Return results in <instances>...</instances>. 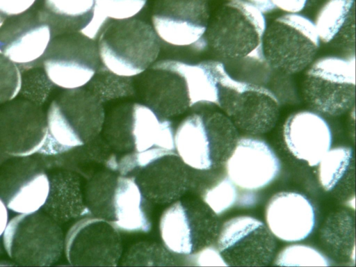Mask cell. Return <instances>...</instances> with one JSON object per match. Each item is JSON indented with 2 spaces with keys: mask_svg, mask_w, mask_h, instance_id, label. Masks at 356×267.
Segmentation results:
<instances>
[{
  "mask_svg": "<svg viewBox=\"0 0 356 267\" xmlns=\"http://www.w3.org/2000/svg\"><path fill=\"white\" fill-rule=\"evenodd\" d=\"M103 129L104 138L113 151L175 149L171 122L145 104L127 103L115 107L105 118Z\"/></svg>",
  "mask_w": 356,
  "mask_h": 267,
  "instance_id": "ba28073f",
  "label": "cell"
},
{
  "mask_svg": "<svg viewBox=\"0 0 356 267\" xmlns=\"http://www.w3.org/2000/svg\"><path fill=\"white\" fill-rule=\"evenodd\" d=\"M229 1H234V0H229Z\"/></svg>",
  "mask_w": 356,
  "mask_h": 267,
  "instance_id": "60d3db41",
  "label": "cell"
},
{
  "mask_svg": "<svg viewBox=\"0 0 356 267\" xmlns=\"http://www.w3.org/2000/svg\"><path fill=\"white\" fill-rule=\"evenodd\" d=\"M237 128L218 111L194 113L178 126L175 149L191 168L207 171L225 165L238 139Z\"/></svg>",
  "mask_w": 356,
  "mask_h": 267,
  "instance_id": "277c9868",
  "label": "cell"
},
{
  "mask_svg": "<svg viewBox=\"0 0 356 267\" xmlns=\"http://www.w3.org/2000/svg\"><path fill=\"white\" fill-rule=\"evenodd\" d=\"M318 165V181L325 191L343 199L354 194L355 156L351 147L330 149Z\"/></svg>",
  "mask_w": 356,
  "mask_h": 267,
  "instance_id": "4316f807",
  "label": "cell"
},
{
  "mask_svg": "<svg viewBox=\"0 0 356 267\" xmlns=\"http://www.w3.org/2000/svg\"><path fill=\"white\" fill-rule=\"evenodd\" d=\"M140 79L145 105L168 118L184 113L190 102L184 79L177 73L152 67Z\"/></svg>",
  "mask_w": 356,
  "mask_h": 267,
  "instance_id": "603a6c76",
  "label": "cell"
},
{
  "mask_svg": "<svg viewBox=\"0 0 356 267\" xmlns=\"http://www.w3.org/2000/svg\"><path fill=\"white\" fill-rule=\"evenodd\" d=\"M44 6L38 16L54 37L81 31L93 17L95 0H44Z\"/></svg>",
  "mask_w": 356,
  "mask_h": 267,
  "instance_id": "83f0119b",
  "label": "cell"
},
{
  "mask_svg": "<svg viewBox=\"0 0 356 267\" xmlns=\"http://www.w3.org/2000/svg\"><path fill=\"white\" fill-rule=\"evenodd\" d=\"M147 0H95L94 14L106 21L134 17L144 8Z\"/></svg>",
  "mask_w": 356,
  "mask_h": 267,
  "instance_id": "d6a6232c",
  "label": "cell"
},
{
  "mask_svg": "<svg viewBox=\"0 0 356 267\" xmlns=\"http://www.w3.org/2000/svg\"><path fill=\"white\" fill-rule=\"evenodd\" d=\"M257 9H259L262 13H270L275 10L276 7L273 4L271 0H246Z\"/></svg>",
  "mask_w": 356,
  "mask_h": 267,
  "instance_id": "74e56055",
  "label": "cell"
},
{
  "mask_svg": "<svg viewBox=\"0 0 356 267\" xmlns=\"http://www.w3.org/2000/svg\"><path fill=\"white\" fill-rule=\"evenodd\" d=\"M122 266H177L168 250L160 244L140 242L124 254Z\"/></svg>",
  "mask_w": 356,
  "mask_h": 267,
  "instance_id": "f546056e",
  "label": "cell"
},
{
  "mask_svg": "<svg viewBox=\"0 0 356 267\" xmlns=\"http://www.w3.org/2000/svg\"><path fill=\"white\" fill-rule=\"evenodd\" d=\"M179 74L184 80L190 107L199 104H218L222 76L227 70L224 64L217 60H204L189 64L175 60H164L152 66Z\"/></svg>",
  "mask_w": 356,
  "mask_h": 267,
  "instance_id": "d4e9b609",
  "label": "cell"
},
{
  "mask_svg": "<svg viewBox=\"0 0 356 267\" xmlns=\"http://www.w3.org/2000/svg\"><path fill=\"white\" fill-rule=\"evenodd\" d=\"M217 106L241 131L259 135L270 131L280 115V102L268 88L233 78L226 70Z\"/></svg>",
  "mask_w": 356,
  "mask_h": 267,
  "instance_id": "8fae6325",
  "label": "cell"
},
{
  "mask_svg": "<svg viewBox=\"0 0 356 267\" xmlns=\"http://www.w3.org/2000/svg\"><path fill=\"white\" fill-rule=\"evenodd\" d=\"M314 24L299 13H287L266 26L261 41L264 62L284 74H297L312 62L320 47Z\"/></svg>",
  "mask_w": 356,
  "mask_h": 267,
  "instance_id": "52a82bcc",
  "label": "cell"
},
{
  "mask_svg": "<svg viewBox=\"0 0 356 267\" xmlns=\"http://www.w3.org/2000/svg\"><path fill=\"white\" fill-rule=\"evenodd\" d=\"M84 198L90 214L109 221L118 230L148 232L151 229L148 200L129 177L102 170L87 179Z\"/></svg>",
  "mask_w": 356,
  "mask_h": 267,
  "instance_id": "7a4b0ae2",
  "label": "cell"
},
{
  "mask_svg": "<svg viewBox=\"0 0 356 267\" xmlns=\"http://www.w3.org/2000/svg\"><path fill=\"white\" fill-rule=\"evenodd\" d=\"M192 261L199 266H228L218 248L211 245L191 254Z\"/></svg>",
  "mask_w": 356,
  "mask_h": 267,
  "instance_id": "e575fe53",
  "label": "cell"
},
{
  "mask_svg": "<svg viewBox=\"0 0 356 267\" xmlns=\"http://www.w3.org/2000/svg\"><path fill=\"white\" fill-rule=\"evenodd\" d=\"M2 236L8 255L19 266H51L64 248L60 224L41 210L19 213L8 221Z\"/></svg>",
  "mask_w": 356,
  "mask_h": 267,
  "instance_id": "9c48e42d",
  "label": "cell"
},
{
  "mask_svg": "<svg viewBox=\"0 0 356 267\" xmlns=\"http://www.w3.org/2000/svg\"><path fill=\"white\" fill-rule=\"evenodd\" d=\"M238 200L236 186L228 177L220 179L205 189L202 195L203 202L217 216L230 209Z\"/></svg>",
  "mask_w": 356,
  "mask_h": 267,
  "instance_id": "1f68e13d",
  "label": "cell"
},
{
  "mask_svg": "<svg viewBox=\"0 0 356 267\" xmlns=\"http://www.w3.org/2000/svg\"><path fill=\"white\" fill-rule=\"evenodd\" d=\"M8 222V208L0 199V237L3 235Z\"/></svg>",
  "mask_w": 356,
  "mask_h": 267,
  "instance_id": "f35d334b",
  "label": "cell"
},
{
  "mask_svg": "<svg viewBox=\"0 0 356 267\" xmlns=\"http://www.w3.org/2000/svg\"><path fill=\"white\" fill-rule=\"evenodd\" d=\"M47 131L46 114L38 104L14 99L0 108V149L8 155L38 154Z\"/></svg>",
  "mask_w": 356,
  "mask_h": 267,
  "instance_id": "e0dca14e",
  "label": "cell"
},
{
  "mask_svg": "<svg viewBox=\"0 0 356 267\" xmlns=\"http://www.w3.org/2000/svg\"><path fill=\"white\" fill-rule=\"evenodd\" d=\"M274 264L279 266H328L330 259L317 249L303 244H292L277 255Z\"/></svg>",
  "mask_w": 356,
  "mask_h": 267,
  "instance_id": "4dcf8cb0",
  "label": "cell"
},
{
  "mask_svg": "<svg viewBox=\"0 0 356 267\" xmlns=\"http://www.w3.org/2000/svg\"><path fill=\"white\" fill-rule=\"evenodd\" d=\"M97 47L104 67L124 77L144 72L160 51L152 26L134 17L108 20L98 35Z\"/></svg>",
  "mask_w": 356,
  "mask_h": 267,
  "instance_id": "8992f818",
  "label": "cell"
},
{
  "mask_svg": "<svg viewBox=\"0 0 356 267\" xmlns=\"http://www.w3.org/2000/svg\"><path fill=\"white\" fill-rule=\"evenodd\" d=\"M52 38L50 26L38 15L22 16L0 28V53L22 72L42 65Z\"/></svg>",
  "mask_w": 356,
  "mask_h": 267,
  "instance_id": "ffe728a7",
  "label": "cell"
},
{
  "mask_svg": "<svg viewBox=\"0 0 356 267\" xmlns=\"http://www.w3.org/2000/svg\"><path fill=\"white\" fill-rule=\"evenodd\" d=\"M265 217L273 236L285 242L307 238L316 225L313 204L306 196L297 192L275 194L266 204Z\"/></svg>",
  "mask_w": 356,
  "mask_h": 267,
  "instance_id": "44dd1931",
  "label": "cell"
},
{
  "mask_svg": "<svg viewBox=\"0 0 356 267\" xmlns=\"http://www.w3.org/2000/svg\"><path fill=\"white\" fill-rule=\"evenodd\" d=\"M266 26L264 14L252 3L229 1L209 20L202 38L203 49L209 47L224 60L250 58L264 62L261 41Z\"/></svg>",
  "mask_w": 356,
  "mask_h": 267,
  "instance_id": "3957f363",
  "label": "cell"
},
{
  "mask_svg": "<svg viewBox=\"0 0 356 267\" xmlns=\"http://www.w3.org/2000/svg\"><path fill=\"white\" fill-rule=\"evenodd\" d=\"M302 97L316 113L341 115L355 104V58L326 56L314 62L305 73Z\"/></svg>",
  "mask_w": 356,
  "mask_h": 267,
  "instance_id": "30bf717a",
  "label": "cell"
},
{
  "mask_svg": "<svg viewBox=\"0 0 356 267\" xmlns=\"http://www.w3.org/2000/svg\"><path fill=\"white\" fill-rule=\"evenodd\" d=\"M276 8L288 13H299L316 0H271Z\"/></svg>",
  "mask_w": 356,
  "mask_h": 267,
  "instance_id": "8d00e7d4",
  "label": "cell"
},
{
  "mask_svg": "<svg viewBox=\"0 0 356 267\" xmlns=\"http://www.w3.org/2000/svg\"><path fill=\"white\" fill-rule=\"evenodd\" d=\"M46 170L49 190L41 211L58 224L90 214L85 203L84 187L79 174L62 168Z\"/></svg>",
  "mask_w": 356,
  "mask_h": 267,
  "instance_id": "cb8c5ba5",
  "label": "cell"
},
{
  "mask_svg": "<svg viewBox=\"0 0 356 267\" xmlns=\"http://www.w3.org/2000/svg\"><path fill=\"white\" fill-rule=\"evenodd\" d=\"M64 248L68 262L75 266H115L122 252L118 229L97 217L75 223L66 235Z\"/></svg>",
  "mask_w": 356,
  "mask_h": 267,
  "instance_id": "2e32d148",
  "label": "cell"
},
{
  "mask_svg": "<svg viewBox=\"0 0 356 267\" xmlns=\"http://www.w3.org/2000/svg\"><path fill=\"white\" fill-rule=\"evenodd\" d=\"M321 238L337 258L355 259V225L346 211L332 214L322 229Z\"/></svg>",
  "mask_w": 356,
  "mask_h": 267,
  "instance_id": "f1b7e54d",
  "label": "cell"
},
{
  "mask_svg": "<svg viewBox=\"0 0 356 267\" xmlns=\"http://www.w3.org/2000/svg\"><path fill=\"white\" fill-rule=\"evenodd\" d=\"M97 43L81 32L52 38L42 65L48 80L65 90L83 87L99 67Z\"/></svg>",
  "mask_w": 356,
  "mask_h": 267,
  "instance_id": "4fadbf2b",
  "label": "cell"
},
{
  "mask_svg": "<svg viewBox=\"0 0 356 267\" xmlns=\"http://www.w3.org/2000/svg\"><path fill=\"white\" fill-rule=\"evenodd\" d=\"M47 135L38 154L67 152L97 137L105 120L102 102L83 87L67 89L51 103L47 113Z\"/></svg>",
  "mask_w": 356,
  "mask_h": 267,
  "instance_id": "6da1fadb",
  "label": "cell"
},
{
  "mask_svg": "<svg viewBox=\"0 0 356 267\" xmlns=\"http://www.w3.org/2000/svg\"><path fill=\"white\" fill-rule=\"evenodd\" d=\"M152 20L165 42L198 49L209 22L207 0H155Z\"/></svg>",
  "mask_w": 356,
  "mask_h": 267,
  "instance_id": "ac0fdd59",
  "label": "cell"
},
{
  "mask_svg": "<svg viewBox=\"0 0 356 267\" xmlns=\"http://www.w3.org/2000/svg\"><path fill=\"white\" fill-rule=\"evenodd\" d=\"M227 177L234 184L253 191L270 184L281 169L279 158L264 140L252 136L238 138L225 163Z\"/></svg>",
  "mask_w": 356,
  "mask_h": 267,
  "instance_id": "d6986e66",
  "label": "cell"
},
{
  "mask_svg": "<svg viewBox=\"0 0 356 267\" xmlns=\"http://www.w3.org/2000/svg\"><path fill=\"white\" fill-rule=\"evenodd\" d=\"M282 134L289 152L312 167L318 165L332 143L329 124L314 111H302L289 116Z\"/></svg>",
  "mask_w": 356,
  "mask_h": 267,
  "instance_id": "7402d4cb",
  "label": "cell"
},
{
  "mask_svg": "<svg viewBox=\"0 0 356 267\" xmlns=\"http://www.w3.org/2000/svg\"><path fill=\"white\" fill-rule=\"evenodd\" d=\"M355 0H327L314 22L320 40L334 47L355 49Z\"/></svg>",
  "mask_w": 356,
  "mask_h": 267,
  "instance_id": "484cf974",
  "label": "cell"
},
{
  "mask_svg": "<svg viewBox=\"0 0 356 267\" xmlns=\"http://www.w3.org/2000/svg\"><path fill=\"white\" fill-rule=\"evenodd\" d=\"M49 190V177L40 156H14L0 149V199L17 213L38 211Z\"/></svg>",
  "mask_w": 356,
  "mask_h": 267,
  "instance_id": "5bb4252c",
  "label": "cell"
},
{
  "mask_svg": "<svg viewBox=\"0 0 356 267\" xmlns=\"http://www.w3.org/2000/svg\"><path fill=\"white\" fill-rule=\"evenodd\" d=\"M5 22V19L0 15V28L2 26Z\"/></svg>",
  "mask_w": 356,
  "mask_h": 267,
  "instance_id": "ab89813d",
  "label": "cell"
},
{
  "mask_svg": "<svg viewBox=\"0 0 356 267\" xmlns=\"http://www.w3.org/2000/svg\"><path fill=\"white\" fill-rule=\"evenodd\" d=\"M191 169L175 150L155 147L122 155L117 171L132 178L148 201L168 204L192 187Z\"/></svg>",
  "mask_w": 356,
  "mask_h": 267,
  "instance_id": "5b68a950",
  "label": "cell"
},
{
  "mask_svg": "<svg viewBox=\"0 0 356 267\" xmlns=\"http://www.w3.org/2000/svg\"><path fill=\"white\" fill-rule=\"evenodd\" d=\"M217 216L203 200L186 198L175 202L160 220L165 247L176 254L191 255L212 245L220 229Z\"/></svg>",
  "mask_w": 356,
  "mask_h": 267,
  "instance_id": "7c38bea8",
  "label": "cell"
},
{
  "mask_svg": "<svg viewBox=\"0 0 356 267\" xmlns=\"http://www.w3.org/2000/svg\"><path fill=\"white\" fill-rule=\"evenodd\" d=\"M37 0H0V14L15 17L28 11Z\"/></svg>",
  "mask_w": 356,
  "mask_h": 267,
  "instance_id": "d590c367",
  "label": "cell"
},
{
  "mask_svg": "<svg viewBox=\"0 0 356 267\" xmlns=\"http://www.w3.org/2000/svg\"><path fill=\"white\" fill-rule=\"evenodd\" d=\"M22 72L0 53V105L14 99L22 90Z\"/></svg>",
  "mask_w": 356,
  "mask_h": 267,
  "instance_id": "836d02e7",
  "label": "cell"
},
{
  "mask_svg": "<svg viewBox=\"0 0 356 267\" xmlns=\"http://www.w3.org/2000/svg\"><path fill=\"white\" fill-rule=\"evenodd\" d=\"M217 247L227 266H265L276 248L273 234L261 220L248 216L232 218L220 227Z\"/></svg>",
  "mask_w": 356,
  "mask_h": 267,
  "instance_id": "9a60e30c",
  "label": "cell"
}]
</instances>
